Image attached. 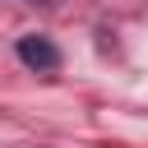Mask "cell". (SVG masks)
<instances>
[{
  "instance_id": "6da1fadb",
  "label": "cell",
  "mask_w": 148,
  "mask_h": 148,
  "mask_svg": "<svg viewBox=\"0 0 148 148\" xmlns=\"http://www.w3.org/2000/svg\"><path fill=\"white\" fill-rule=\"evenodd\" d=\"M14 56H18L32 74H56V69H60V51H56V42L42 37V32H23V37L14 42Z\"/></svg>"
},
{
  "instance_id": "7a4b0ae2",
  "label": "cell",
  "mask_w": 148,
  "mask_h": 148,
  "mask_svg": "<svg viewBox=\"0 0 148 148\" xmlns=\"http://www.w3.org/2000/svg\"><path fill=\"white\" fill-rule=\"evenodd\" d=\"M28 5H51V0H28Z\"/></svg>"
}]
</instances>
